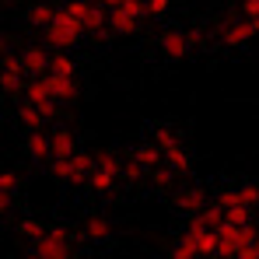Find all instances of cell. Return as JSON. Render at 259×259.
I'll list each match as a JSON object with an SVG mask.
<instances>
[{
	"label": "cell",
	"instance_id": "2e32d148",
	"mask_svg": "<svg viewBox=\"0 0 259 259\" xmlns=\"http://www.w3.org/2000/svg\"><path fill=\"white\" fill-rule=\"evenodd\" d=\"M70 154H77L74 133H70V130H56V133H53V158H70Z\"/></svg>",
	"mask_w": 259,
	"mask_h": 259
},
{
	"label": "cell",
	"instance_id": "5bb4252c",
	"mask_svg": "<svg viewBox=\"0 0 259 259\" xmlns=\"http://www.w3.org/2000/svg\"><path fill=\"white\" fill-rule=\"evenodd\" d=\"M49 88H53L56 102H74V98H77V81H74V77H60V74H49Z\"/></svg>",
	"mask_w": 259,
	"mask_h": 259
},
{
	"label": "cell",
	"instance_id": "8992f818",
	"mask_svg": "<svg viewBox=\"0 0 259 259\" xmlns=\"http://www.w3.org/2000/svg\"><path fill=\"white\" fill-rule=\"evenodd\" d=\"M116 179H119V158L116 154H98V161H95V172H91V189L95 193H109L112 186H116Z\"/></svg>",
	"mask_w": 259,
	"mask_h": 259
},
{
	"label": "cell",
	"instance_id": "ba28073f",
	"mask_svg": "<svg viewBox=\"0 0 259 259\" xmlns=\"http://www.w3.org/2000/svg\"><path fill=\"white\" fill-rule=\"evenodd\" d=\"M259 32V21H252V18H242V21H231L224 32H221V42L224 46H245L252 35Z\"/></svg>",
	"mask_w": 259,
	"mask_h": 259
},
{
	"label": "cell",
	"instance_id": "9a60e30c",
	"mask_svg": "<svg viewBox=\"0 0 259 259\" xmlns=\"http://www.w3.org/2000/svg\"><path fill=\"white\" fill-rule=\"evenodd\" d=\"M203 252H200V245H196V235L186 228L182 231V238L175 242V249H172V259H200Z\"/></svg>",
	"mask_w": 259,
	"mask_h": 259
},
{
	"label": "cell",
	"instance_id": "8fae6325",
	"mask_svg": "<svg viewBox=\"0 0 259 259\" xmlns=\"http://www.w3.org/2000/svg\"><path fill=\"white\" fill-rule=\"evenodd\" d=\"M189 35H182V32H168V35H161V53L168 56V60H179V56H186L189 53Z\"/></svg>",
	"mask_w": 259,
	"mask_h": 259
},
{
	"label": "cell",
	"instance_id": "4316f807",
	"mask_svg": "<svg viewBox=\"0 0 259 259\" xmlns=\"http://www.w3.org/2000/svg\"><path fill=\"white\" fill-rule=\"evenodd\" d=\"M0 84H4V91H7V95H14V91L21 88V74H18V70H4Z\"/></svg>",
	"mask_w": 259,
	"mask_h": 259
},
{
	"label": "cell",
	"instance_id": "e575fe53",
	"mask_svg": "<svg viewBox=\"0 0 259 259\" xmlns=\"http://www.w3.org/2000/svg\"><path fill=\"white\" fill-rule=\"evenodd\" d=\"M25 259H42V256H39V252H32V256H25Z\"/></svg>",
	"mask_w": 259,
	"mask_h": 259
},
{
	"label": "cell",
	"instance_id": "7a4b0ae2",
	"mask_svg": "<svg viewBox=\"0 0 259 259\" xmlns=\"http://www.w3.org/2000/svg\"><path fill=\"white\" fill-rule=\"evenodd\" d=\"M91 172H95V161L88 158L84 151L70 154V158H53V175L60 182H70V186H81V182H91Z\"/></svg>",
	"mask_w": 259,
	"mask_h": 259
},
{
	"label": "cell",
	"instance_id": "277c9868",
	"mask_svg": "<svg viewBox=\"0 0 259 259\" xmlns=\"http://www.w3.org/2000/svg\"><path fill=\"white\" fill-rule=\"evenodd\" d=\"M147 14V4L144 0H123V4H116V7H109V25H112V32H133L137 25H140V18Z\"/></svg>",
	"mask_w": 259,
	"mask_h": 259
},
{
	"label": "cell",
	"instance_id": "4fadbf2b",
	"mask_svg": "<svg viewBox=\"0 0 259 259\" xmlns=\"http://www.w3.org/2000/svg\"><path fill=\"white\" fill-rule=\"evenodd\" d=\"M133 161H137V165H144L147 172H154V168L165 161V151H161L158 144H144V147H137V151H133Z\"/></svg>",
	"mask_w": 259,
	"mask_h": 259
},
{
	"label": "cell",
	"instance_id": "6da1fadb",
	"mask_svg": "<svg viewBox=\"0 0 259 259\" xmlns=\"http://www.w3.org/2000/svg\"><path fill=\"white\" fill-rule=\"evenodd\" d=\"M84 35V25L74 21L67 11H56V18L46 25V42L56 46V49H67V46H77Z\"/></svg>",
	"mask_w": 259,
	"mask_h": 259
},
{
	"label": "cell",
	"instance_id": "cb8c5ba5",
	"mask_svg": "<svg viewBox=\"0 0 259 259\" xmlns=\"http://www.w3.org/2000/svg\"><path fill=\"white\" fill-rule=\"evenodd\" d=\"M105 21H109V11H102V7L95 4V7H91V18H88V32H102Z\"/></svg>",
	"mask_w": 259,
	"mask_h": 259
},
{
	"label": "cell",
	"instance_id": "836d02e7",
	"mask_svg": "<svg viewBox=\"0 0 259 259\" xmlns=\"http://www.w3.org/2000/svg\"><path fill=\"white\" fill-rule=\"evenodd\" d=\"M116 4H123V0H105V7H116Z\"/></svg>",
	"mask_w": 259,
	"mask_h": 259
},
{
	"label": "cell",
	"instance_id": "f1b7e54d",
	"mask_svg": "<svg viewBox=\"0 0 259 259\" xmlns=\"http://www.w3.org/2000/svg\"><path fill=\"white\" fill-rule=\"evenodd\" d=\"M224 221H231V224H249V207H231V210H224Z\"/></svg>",
	"mask_w": 259,
	"mask_h": 259
},
{
	"label": "cell",
	"instance_id": "7c38bea8",
	"mask_svg": "<svg viewBox=\"0 0 259 259\" xmlns=\"http://www.w3.org/2000/svg\"><path fill=\"white\" fill-rule=\"evenodd\" d=\"M165 165H168L172 172H182V175L189 172V165H193V161H189V151H186L179 140H172V144L165 147Z\"/></svg>",
	"mask_w": 259,
	"mask_h": 259
},
{
	"label": "cell",
	"instance_id": "30bf717a",
	"mask_svg": "<svg viewBox=\"0 0 259 259\" xmlns=\"http://www.w3.org/2000/svg\"><path fill=\"white\" fill-rule=\"evenodd\" d=\"M25 151H28L32 161H46V158H53V137H46L42 130H32L28 140H25Z\"/></svg>",
	"mask_w": 259,
	"mask_h": 259
},
{
	"label": "cell",
	"instance_id": "5b68a950",
	"mask_svg": "<svg viewBox=\"0 0 259 259\" xmlns=\"http://www.w3.org/2000/svg\"><path fill=\"white\" fill-rule=\"evenodd\" d=\"M32 252L42 259H70V245H67V231L63 228H46L42 238L32 242Z\"/></svg>",
	"mask_w": 259,
	"mask_h": 259
},
{
	"label": "cell",
	"instance_id": "603a6c76",
	"mask_svg": "<svg viewBox=\"0 0 259 259\" xmlns=\"http://www.w3.org/2000/svg\"><path fill=\"white\" fill-rule=\"evenodd\" d=\"M91 7H95V4H84V0H70V4H67L63 11H67V14H70L74 21H81V25H84V32H88V18H91Z\"/></svg>",
	"mask_w": 259,
	"mask_h": 259
},
{
	"label": "cell",
	"instance_id": "83f0119b",
	"mask_svg": "<svg viewBox=\"0 0 259 259\" xmlns=\"http://www.w3.org/2000/svg\"><path fill=\"white\" fill-rule=\"evenodd\" d=\"M21 235L35 242V238H42V235H46V228L39 224V221H21Z\"/></svg>",
	"mask_w": 259,
	"mask_h": 259
},
{
	"label": "cell",
	"instance_id": "484cf974",
	"mask_svg": "<svg viewBox=\"0 0 259 259\" xmlns=\"http://www.w3.org/2000/svg\"><path fill=\"white\" fill-rule=\"evenodd\" d=\"M238 196H242V203L245 207H259V186H238Z\"/></svg>",
	"mask_w": 259,
	"mask_h": 259
},
{
	"label": "cell",
	"instance_id": "d590c367",
	"mask_svg": "<svg viewBox=\"0 0 259 259\" xmlns=\"http://www.w3.org/2000/svg\"><path fill=\"white\" fill-rule=\"evenodd\" d=\"M200 259H214V256H200Z\"/></svg>",
	"mask_w": 259,
	"mask_h": 259
},
{
	"label": "cell",
	"instance_id": "d6a6232c",
	"mask_svg": "<svg viewBox=\"0 0 259 259\" xmlns=\"http://www.w3.org/2000/svg\"><path fill=\"white\" fill-rule=\"evenodd\" d=\"M147 4V14H165L168 11V0H144Z\"/></svg>",
	"mask_w": 259,
	"mask_h": 259
},
{
	"label": "cell",
	"instance_id": "ffe728a7",
	"mask_svg": "<svg viewBox=\"0 0 259 259\" xmlns=\"http://www.w3.org/2000/svg\"><path fill=\"white\" fill-rule=\"evenodd\" d=\"M109 231H112V224H109L105 217H91V221H88V228H84V235L91 238V242H105V238H109Z\"/></svg>",
	"mask_w": 259,
	"mask_h": 259
},
{
	"label": "cell",
	"instance_id": "f546056e",
	"mask_svg": "<svg viewBox=\"0 0 259 259\" xmlns=\"http://www.w3.org/2000/svg\"><path fill=\"white\" fill-rule=\"evenodd\" d=\"M172 168H168V165H158V168H154V172H151V179H154V182H158V186H168V182H172Z\"/></svg>",
	"mask_w": 259,
	"mask_h": 259
},
{
	"label": "cell",
	"instance_id": "8d00e7d4",
	"mask_svg": "<svg viewBox=\"0 0 259 259\" xmlns=\"http://www.w3.org/2000/svg\"><path fill=\"white\" fill-rule=\"evenodd\" d=\"M256 249H259V238H256Z\"/></svg>",
	"mask_w": 259,
	"mask_h": 259
},
{
	"label": "cell",
	"instance_id": "ac0fdd59",
	"mask_svg": "<svg viewBox=\"0 0 259 259\" xmlns=\"http://www.w3.org/2000/svg\"><path fill=\"white\" fill-rule=\"evenodd\" d=\"M18 119H21L28 130H42V123L49 119V116H46L42 109H35L32 102H25V105H21V112H18Z\"/></svg>",
	"mask_w": 259,
	"mask_h": 259
},
{
	"label": "cell",
	"instance_id": "4dcf8cb0",
	"mask_svg": "<svg viewBox=\"0 0 259 259\" xmlns=\"http://www.w3.org/2000/svg\"><path fill=\"white\" fill-rule=\"evenodd\" d=\"M242 18L259 21V0H242Z\"/></svg>",
	"mask_w": 259,
	"mask_h": 259
},
{
	"label": "cell",
	"instance_id": "3957f363",
	"mask_svg": "<svg viewBox=\"0 0 259 259\" xmlns=\"http://www.w3.org/2000/svg\"><path fill=\"white\" fill-rule=\"evenodd\" d=\"M217 235H221V256H231V252H242V249H249V245H256V231H252V224H231V221H224L221 228H217Z\"/></svg>",
	"mask_w": 259,
	"mask_h": 259
},
{
	"label": "cell",
	"instance_id": "52a82bcc",
	"mask_svg": "<svg viewBox=\"0 0 259 259\" xmlns=\"http://www.w3.org/2000/svg\"><path fill=\"white\" fill-rule=\"evenodd\" d=\"M25 102H32L35 109H42L46 116L56 112V95H53V88H49V74H46V77H35L32 84L25 88Z\"/></svg>",
	"mask_w": 259,
	"mask_h": 259
},
{
	"label": "cell",
	"instance_id": "1f68e13d",
	"mask_svg": "<svg viewBox=\"0 0 259 259\" xmlns=\"http://www.w3.org/2000/svg\"><path fill=\"white\" fill-rule=\"evenodd\" d=\"M221 259H259V249L249 245V249H242V252H231V256H221Z\"/></svg>",
	"mask_w": 259,
	"mask_h": 259
},
{
	"label": "cell",
	"instance_id": "9c48e42d",
	"mask_svg": "<svg viewBox=\"0 0 259 259\" xmlns=\"http://www.w3.org/2000/svg\"><path fill=\"white\" fill-rule=\"evenodd\" d=\"M21 60H25V70H28L32 77H46V74H49V67H53V56L46 53L42 46L25 49V53H21Z\"/></svg>",
	"mask_w": 259,
	"mask_h": 259
},
{
	"label": "cell",
	"instance_id": "d6986e66",
	"mask_svg": "<svg viewBox=\"0 0 259 259\" xmlns=\"http://www.w3.org/2000/svg\"><path fill=\"white\" fill-rule=\"evenodd\" d=\"M14 193H18V175H14V172H4V175H0V207H4V210L11 207Z\"/></svg>",
	"mask_w": 259,
	"mask_h": 259
},
{
	"label": "cell",
	"instance_id": "d4e9b609",
	"mask_svg": "<svg viewBox=\"0 0 259 259\" xmlns=\"http://www.w3.org/2000/svg\"><path fill=\"white\" fill-rule=\"evenodd\" d=\"M49 74H60V77H74V63H70V56H53V67H49Z\"/></svg>",
	"mask_w": 259,
	"mask_h": 259
},
{
	"label": "cell",
	"instance_id": "e0dca14e",
	"mask_svg": "<svg viewBox=\"0 0 259 259\" xmlns=\"http://www.w3.org/2000/svg\"><path fill=\"white\" fill-rule=\"evenodd\" d=\"M179 207H182L186 214H200V210L207 207L203 189H186V193H179Z\"/></svg>",
	"mask_w": 259,
	"mask_h": 259
},
{
	"label": "cell",
	"instance_id": "7402d4cb",
	"mask_svg": "<svg viewBox=\"0 0 259 259\" xmlns=\"http://www.w3.org/2000/svg\"><path fill=\"white\" fill-rule=\"evenodd\" d=\"M200 221H203V224H207V228H221V224H224V207H221V203H207V207H203V210H200Z\"/></svg>",
	"mask_w": 259,
	"mask_h": 259
},
{
	"label": "cell",
	"instance_id": "44dd1931",
	"mask_svg": "<svg viewBox=\"0 0 259 259\" xmlns=\"http://www.w3.org/2000/svg\"><path fill=\"white\" fill-rule=\"evenodd\" d=\"M53 18H56V7H49V4H35V7L28 11V21H32L35 28H46Z\"/></svg>",
	"mask_w": 259,
	"mask_h": 259
}]
</instances>
